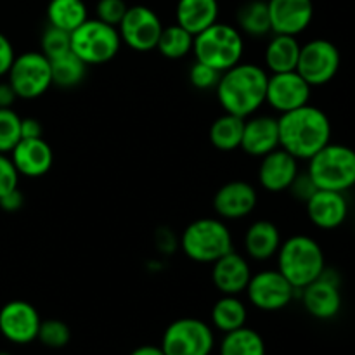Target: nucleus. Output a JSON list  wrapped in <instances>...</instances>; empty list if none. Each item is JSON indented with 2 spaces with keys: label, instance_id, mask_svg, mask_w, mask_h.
<instances>
[{
  "label": "nucleus",
  "instance_id": "1",
  "mask_svg": "<svg viewBox=\"0 0 355 355\" xmlns=\"http://www.w3.org/2000/svg\"><path fill=\"white\" fill-rule=\"evenodd\" d=\"M279 148L298 162H309L315 153L331 142V120L321 107L305 104L277 118Z\"/></svg>",
  "mask_w": 355,
  "mask_h": 355
},
{
  "label": "nucleus",
  "instance_id": "2",
  "mask_svg": "<svg viewBox=\"0 0 355 355\" xmlns=\"http://www.w3.org/2000/svg\"><path fill=\"white\" fill-rule=\"evenodd\" d=\"M269 73L255 62H238L220 75L215 92L224 113L248 118L266 104Z\"/></svg>",
  "mask_w": 355,
  "mask_h": 355
},
{
  "label": "nucleus",
  "instance_id": "3",
  "mask_svg": "<svg viewBox=\"0 0 355 355\" xmlns=\"http://www.w3.org/2000/svg\"><path fill=\"white\" fill-rule=\"evenodd\" d=\"M276 269L297 291L318 279L326 269V255L312 236L295 234L281 243L276 253Z\"/></svg>",
  "mask_w": 355,
  "mask_h": 355
},
{
  "label": "nucleus",
  "instance_id": "4",
  "mask_svg": "<svg viewBox=\"0 0 355 355\" xmlns=\"http://www.w3.org/2000/svg\"><path fill=\"white\" fill-rule=\"evenodd\" d=\"M180 250L196 263H214L234 250L232 232L225 220L215 217L196 218L180 234Z\"/></svg>",
  "mask_w": 355,
  "mask_h": 355
},
{
  "label": "nucleus",
  "instance_id": "5",
  "mask_svg": "<svg viewBox=\"0 0 355 355\" xmlns=\"http://www.w3.org/2000/svg\"><path fill=\"white\" fill-rule=\"evenodd\" d=\"M194 59L224 73L243 61L245 54V37L236 26L227 23H214L194 35Z\"/></svg>",
  "mask_w": 355,
  "mask_h": 355
},
{
  "label": "nucleus",
  "instance_id": "6",
  "mask_svg": "<svg viewBox=\"0 0 355 355\" xmlns=\"http://www.w3.org/2000/svg\"><path fill=\"white\" fill-rule=\"evenodd\" d=\"M307 173L318 189L349 193L355 187V149L329 142L309 159Z\"/></svg>",
  "mask_w": 355,
  "mask_h": 355
},
{
  "label": "nucleus",
  "instance_id": "7",
  "mask_svg": "<svg viewBox=\"0 0 355 355\" xmlns=\"http://www.w3.org/2000/svg\"><path fill=\"white\" fill-rule=\"evenodd\" d=\"M121 49V38L116 26L101 19H87L71 31V52L78 55L87 66H99L110 62Z\"/></svg>",
  "mask_w": 355,
  "mask_h": 355
},
{
  "label": "nucleus",
  "instance_id": "8",
  "mask_svg": "<svg viewBox=\"0 0 355 355\" xmlns=\"http://www.w3.org/2000/svg\"><path fill=\"white\" fill-rule=\"evenodd\" d=\"M159 347L166 355H211L214 328L198 318H180L166 326Z\"/></svg>",
  "mask_w": 355,
  "mask_h": 355
},
{
  "label": "nucleus",
  "instance_id": "9",
  "mask_svg": "<svg viewBox=\"0 0 355 355\" xmlns=\"http://www.w3.org/2000/svg\"><path fill=\"white\" fill-rule=\"evenodd\" d=\"M7 82L14 89L17 99H38L52 87L51 61L40 51L16 54L7 73Z\"/></svg>",
  "mask_w": 355,
  "mask_h": 355
},
{
  "label": "nucleus",
  "instance_id": "10",
  "mask_svg": "<svg viewBox=\"0 0 355 355\" xmlns=\"http://www.w3.org/2000/svg\"><path fill=\"white\" fill-rule=\"evenodd\" d=\"M340 68H342V54L331 40L312 38L302 44L297 71L312 89L333 82Z\"/></svg>",
  "mask_w": 355,
  "mask_h": 355
},
{
  "label": "nucleus",
  "instance_id": "11",
  "mask_svg": "<svg viewBox=\"0 0 355 355\" xmlns=\"http://www.w3.org/2000/svg\"><path fill=\"white\" fill-rule=\"evenodd\" d=\"M245 293L250 304L262 312L283 311L298 297V291L277 269L252 274Z\"/></svg>",
  "mask_w": 355,
  "mask_h": 355
},
{
  "label": "nucleus",
  "instance_id": "12",
  "mask_svg": "<svg viewBox=\"0 0 355 355\" xmlns=\"http://www.w3.org/2000/svg\"><path fill=\"white\" fill-rule=\"evenodd\" d=\"M340 274L335 269L322 270L321 276L305 288L298 291V297L302 298L304 309L309 315H312L318 321H331L340 314L343 305L342 290H340Z\"/></svg>",
  "mask_w": 355,
  "mask_h": 355
},
{
  "label": "nucleus",
  "instance_id": "13",
  "mask_svg": "<svg viewBox=\"0 0 355 355\" xmlns=\"http://www.w3.org/2000/svg\"><path fill=\"white\" fill-rule=\"evenodd\" d=\"M162 31V19L148 6L128 7L123 19L118 24L121 44H125L135 52L155 51Z\"/></svg>",
  "mask_w": 355,
  "mask_h": 355
},
{
  "label": "nucleus",
  "instance_id": "14",
  "mask_svg": "<svg viewBox=\"0 0 355 355\" xmlns=\"http://www.w3.org/2000/svg\"><path fill=\"white\" fill-rule=\"evenodd\" d=\"M40 324L37 307L26 300H10L0 309V335L14 345L35 342Z\"/></svg>",
  "mask_w": 355,
  "mask_h": 355
},
{
  "label": "nucleus",
  "instance_id": "15",
  "mask_svg": "<svg viewBox=\"0 0 355 355\" xmlns=\"http://www.w3.org/2000/svg\"><path fill=\"white\" fill-rule=\"evenodd\" d=\"M312 87L302 78L300 73L284 71L270 73L267 80L266 104H269L276 113L283 114L311 103Z\"/></svg>",
  "mask_w": 355,
  "mask_h": 355
},
{
  "label": "nucleus",
  "instance_id": "16",
  "mask_svg": "<svg viewBox=\"0 0 355 355\" xmlns=\"http://www.w3.org/2000/svg\"><path fill=\"white\" fill-rule=\"evenodd\" d=\"M257 203L259 193L246 180H231L218 187L214 196V210L222 220H241L252 215Z\"/></svg>",
  "mask_w": 355,
  "mask_h": 355
},
{
  "label": "nucleus",
  "instance_id": "17",
  "mask_svg": "<svg viewBox=\"0 0 355 355\" xmlns=\"http://www.w3.org/2000/svg\"><path fill=\"white\" fill-rule=\"evenodd\" d=\"M305 211L314 227L321 231H335L342 227L349 218L350 205L347 193L318 189L314 196L305 203Z\"/></svg>",
  "mask_w": 355,
  "mask_h": 355
},
{
  "label": "nucleus",
  "instance_id": "18",
  "mask_svg": "<svg viewBox=\"0 0 355 355\" xmlns=\"http://www.w3.org/2000/svg\"><path fill=\"white\" fill-rule=\"evenodd\" d=\"M272 33L298 37L314 19L312 0H267Z\"/></svg>",
  "mask_w": 355,
  "mask_h": 355
},
{
  "label": "nucleus",
  "instance_id": "19",
  "mask_svg": "<svg viewBox=\"0 0 355 355\" xmlns=\"http://www.w3.org/2000/svg\"><path fill=\"white\" fill-rule=\"evenodd\" d=\"M300 172V163L284 149L277 148L260 158L259 184L267 193H284Z\"/></svg>",
  "mask_w": 355,
  "mask_h": 355
},
{
  "label": "nucleus",
  "instance_id": "20",
  "mask_svg": "<svg viewBox=\"0 0 355 355\" xmlns=\"http://www.w3.org/2000/svg\"><path fill=\"white\" fill-rule=\"evenodd\" d=\"M252 274V267L246 257L234 250L211 263V283L222 295L245 293Z\"/></svg>",
  "mask_w": 355,
  "mask_h": 355
},
{
  "label": "nucleus",
  "instance_id": "21",
  "mask_svg": "<svg viewBox=\"0 0 355 355\" xmlns=\"http://www.w3.org/2000/svg\"><path fill=\"white\" fill-rule=\"evenodd\" d=\"M279 148V125L270 114H252L245 118L241 148L253 158H262Z\"/></svg>",
  "mask_w": 355,
  "mask_h": 355
},
{
  "label": "nucleus",
  "instance_id": "22",
  "mask_svg": "<svg viewBox=\"0 0 355 355\" xmlns=\"http://www.w3.org/2000/svg\"><path fill=\"white\" fill-rule=\"evenodd\" d=\"M9 156L19 175L30 179L44 177L54 165V151L44 137L21 139Z\"/></svg>",
  "mask_w": 355,
  "mask_h": 355
},
{
  "label": "nucleus",
  "instance_id": "23",
  "mask_svg": "<svg viewBox=\"0 0 355 355\" xmlns=\"http://www.w3.org/2000/svg\"><path fill=\"white\" fill-rule=\"evenodd\" d=\"M281 243L283 239H281L279 227L266 218L252 222L243 238L246 257L255 262H267V260L274 259Z\"/></svg>",
  "mask_w": 355,
  "mask_h": 355
},
{
  "label": "nucleus",
  "instance_id": "24",
  "mask_svg": "<svg viewBox=\"0 0 355 355\" xmlns=\"http://www.w3.org/2000/svg\"><path fill=\"white\" fill-rule=\"evenodd\" d=\"M218 0H179L175 7V23L189 33L198 35L218 21Z\"/></svg>",
  "mask_w": 355,
  "mask_h": 355
},
{
  "label": "nucleus",
  "instance_id": "25",
  "mask_svg": "<svg viewBox=\"0 0 355 355\" xmlns=\"http://www.w3.org/2000/svg\"><path fill=\"white\" fill-rule=\"evenodd\" d=\"M302 44L298 37L272 33L263 51V64L270 73L295 71L298 64Z\"/></svg>",
  "mask_w": 355,
  "mask_h": 355
},
{
  "label": "nucleus",
  "instance_id": "26",
  "mask_svg": "<svg viewBox=\"0 0 355 355\" xmlns=\"http://www.w3.org/2000/svg\"><path fill=\"white\" fill-rule=\"evenodd\" d=\"M210 319L211 328L225 335L246 326L248 307L238 295H222L211 307Z\"/></svg>",
  "mask_w": 355,
  "mask_h": 355
},
{
  "label": "nucleus",
  "instance_id": "27",
  "mask_svg": "<svg viewBox=\"0 0 355 355\" xmlns=\"http://www.w3.org/2000/svg\"><path fill=\"white\" fill-rule=\"evenodd\" d=\"M236 23L243 37L263 38L272 33L267 0H248L243 3L236 14Z\"/></svg>",
  "mask_w": 355,
  "mask_h": 355
},
{
  "label": "nucleus",
  "instance_id": "28",
  "mask_svg": "<svg viewBox=\"0 0 355 355\" xmlns=\"http://www.w3.org/2000/svg\"><path fill=\"white\" fill-rule=\"evenodd\" d=\"M243 128H245V118L224 113L214 120L208 137L215 149L222 153H231L241 148Z\"/></svg>",
  "mask_w": 355,
  "mask_h": 355
},
{
  "label": "nucleus",
  "instance_id": "29",
  "mask_svg": "<svg viewBox=\"0 0 355 355\" xmlns=\"http://www.w3.org/2000/svg\"><path fill=\"white\" fill-rule=\"evenodd\" d=\"M218 355H267L266 342L257 329L243 326L222 336Z\"/></svg>",
  "mask_w": 355,
  "mask_h": 355
},
{
  "label": "nucleus",
  "instance_id": "30",
  "mask_svg": "<svg viewBox=\"0 0 355 355\" xmlns=\"http://www.w3.org/2000/svg\"><path fill=\"white\" fill-rule=\"evenodd\" d=\"M89 19V9L83 0H51L47 6V21L51 26L75 31Z\"/></svg>",
  "mask_w": 355,
  "mask_h": 355
},
{
  "label": "nucleus",
  "instance_id": "31",
  "mask_svg": "<svg viewBox=\"0 0 355 355\" xmlns=\"http://www.w3.org/2000/svg\"><path fill=\"white\" fill-rule=\"evenodd\" d=\"M52 85L61 89H73L80 85L87 75V64L71 51L51 61Z\"/></svg>",
  "mask_w": 355,
  "mask_h": 355
},
{
  "label": "nucleus",
  "instance_id": "32",
  "mask_svg": "<svg viewBox=\"0 0 355 355\" xmlns=\"http://www.w3.org/2000/svg\"><path fill=\"white\" fill-rule=\"evenodd\" d=\"M194 45V35L189 33L186 28L180 24H168L163 26L162 35H159L158 45L156 51L166 59H182L193 52Z\"/></svg>",
  "mask_w": 355,
  "mask_h": 355
},
{
  "label": "nucleus",
  "instance_id": "33",
  "mask_svg": "<svg viewBox=\"0 0 355 355\" xmlns=\"http://www.w3.org/2000/svg\"><path fill=\"white\" fill-rule=\"evenodd\" d=\"M37 340L47 349H62L71 340V329L61 319H45L38 329Z\"/></svg>",
  "mask_w": 355,
  "mask_h": 355
},
{
  "label": "nucleus",
  "instance_id": "34",
  "mask_svg": "<svg viewBox=\"0 0 355 355\" xmlns=\"http://www.w3.org/2000/svg\"><path fill=\"white\" fill-rule=\"evenodd\" d=\"M21 141V116L12 107H0V153L9 155Z\"/></svg>",
  "mask_w": 355,
  "mask_h": 355
},
{
  "label": "nucleus",
  "instance_id": "35",
  "mask_svg": "<svg viewBox=\"0 0 355 355\" xmlns=\"http://www.w3.org/2000/svg\"><path fill=\"white\" fill-rule=\"evenodd\" d=\"M69 51H71V33L49 24L40 38L42 54H44L49 61H52V59L59 58V55L66 54V52Z\"/></svg>",
  "mask_w": 355,
  "mask_h": 355
},
{
  "label": "nucleus",
  "instance_id": "36",
  "mask_svg": "<svg viewBox=\"0 0 355 355\" xmlns=\"http://www.w3.org/2000/svg\"><path fill=\"white\" fill-rule=\"evenodd\" d=\"M220 75L222 73L211 68V66L200 61H194L189 69V82L198 90H211L217 87Z\"/></svg>",
  "mask_w": 355,
  "mask_h": 355
},
{
  "label": "nucleus",
  "instance_id": "37",
  "mask_svg": "<svg viewBox=\"0 0 355 355\" xmlns=\"http://www.w3.org/2000/svg\"><path fill=\"white\" fill-rule=\"evenodd\" d=\"M127 9L128 6L125 0H99L96 6V16L103 23L118 28V24L123 19Z\"/></svg>",
  "mask_w": 355,
  "mask_h": 355
},
{
  "label": "nucleus",
  "instance_id": "38",
  "mask_svg": "<svg viewBox=\"0 0 355 355\" xmlns=\"http://www.w3.org/2000/svg\"><path fill=\"white\" fill-rule=\"evenodd\" d=\"M19 186V172L6 153H0V198Z\"/></svg>",
  "mask_w": 355,
  "mask_h": 355
},
{
  "label": "nucleus",
  "instance_id": "39",
  "mask_svg": "<svg viewBox=\"0 0 355 355\" xmlns=\"http://www.w3.org/2000/svg\"><path fill=\"white\" fill-rule=\"evenodd\" d=\"M288 191H290V194L297 201L307 203V201L314 196V193L318 191V187H315L314 180L311 179V175H309L307 170H305V172H298V175L295 177V180L291 182L290 189Z\"/></svg>",
  "mask_w": 355,
  "mask_h": 355
},
{
  "label": "nucleus",
  "instance_id": "40",
  "mask_svg": "<svg viewBox=\"0 0 355 355\" xmlns=\"http://www.w3.org/2000/svg\"><path fill=\"white\" fill-rule=\"evenodd\" d=\"M14 59H16V51H14L12 42L0 31V78L7 76Z\"/></svg>",
  "mask_w": 355,
  "mask_h": 355
},
{
  "label": "nucleus",
  "instance_id": "41",
  "mask_svg": "<svg viewBox=\"0 0 355 355\" xmlns=\"http://www.w3.org/2000/svg\"><path fill=\"white\" fill-rule=\"evenodd\" d=\"M23 205H24V196L19 191V187L9 191V193L3 194V196L0 198V208H2L3 211H9V214L21 210Z\"/></svg>",
  "mask_w": 355,
  "mask_h": 355
},
{
  "label": "nucleus",
  "instance_id": "42",
  "mask_svg": "<svg viewBox=\"0 0 355 355\" xmlns=\"http://www.w3.org/2000/svg\"><path fill=\"white\" fill-rule=\"evenodd\" d=\"M44 137V127L33 116L21 118V139H38Z\"/></svg>",
  "mask_w": 355,
  "mask_h": 355
},
{
  "label": "nucleus",
  "instance_id": "43",
  "mask_svg": "<svg viewBox=\"0 0 355 355\" xmlns=\"http://www.w3.org/2000/svg\"><path fill=\"white\" fill-rule=\"evenodd\" d=\"M17 101L16 92L9 82H0V107H12Z\"/></svg>",
  "mask_w": 355,
  "mask_h": 355
},
{
  "label": "nucleus",
  "instance_id": "44",
  "mask_svg": "<svg viewBox=\"0 0 355 355\" xmlns=\"http://www.w3.org/2000/svg\"><path fill=\"white\" fill-rule=\"evenodd\" d=\"M130 355H166L159 345H141L134 349Z\"/></svg>",
  "mask_w": 355,
  "mask_h": 355
},
{
  "label": "nucleus",
  "instance_id": "45",
  "mask_svg": "<svg viewBox=\"0 0 355 355\" xmlns=\"http://www.w3.org/2000/svg\"><path fill=\"white\" fill-rule=\"evenodd\" d=\"M0 355H12V354H9V352H0Z\"/></svg>",
  "mask_w": 355,
  "mask_h": 355
}]
</instances>
